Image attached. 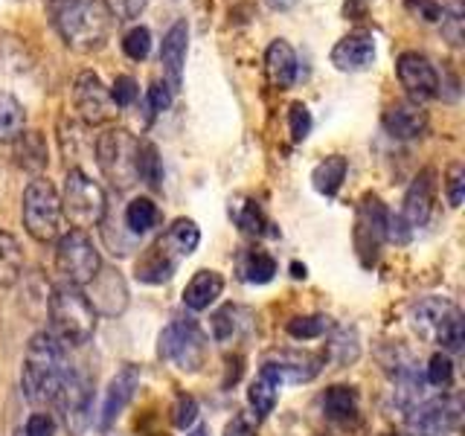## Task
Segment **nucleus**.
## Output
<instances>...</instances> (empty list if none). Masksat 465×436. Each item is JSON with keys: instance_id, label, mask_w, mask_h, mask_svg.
<instances>
[{"instance_id": "1", "label": "nucleus", "mask_w": 465, "mask_h": 436, "mask_svg": "<svg viewBox=\"0 0 465 436\" xmlns=\"http://www.w3.org/2000/svg\"><path fill=\"white\" fill-rule=\"evenodd\" d=\"M55 33L70 50L99 53L111 35V15L99 0H44Z\"/></svg>"}, {"instance_id": "2", "label": "nucleus", "mask_w": 465, "mask_h": 436, "mask_svg": "<svg viewBox=\"0 0 465 436\" xmlns=\"http://www.w3.org/2000/svg\"><path fill=\"white\" fill-rule=\"evenodd\" d=\"M64 372H67L64 346L58 343L50 332L33 334V341L26 346L24 370H21L24 396L33 404H53L55 390L62 384Z\"/></svg>"}, {"instance_id": "3", "label": "nucleus", "mask_w": 465, "mask_h": 436, "mask_svg": "<svg viewBox=\"0 0 465 436\" xmlns=\"http://www.w3.org/2000/svg\"><path fill=\"white\" fill-rule=\"evenodd\" d=\"M53 338L62 346H84L96 332V312L79 285H58L50 297Z\"/></svg>"}, {"instance_id": "4", "label": "nucleus", "mask_w": 465, "mask_h": 436, "mask_svg": "<svg viewBox=\"0 0 465 436\" xmlns=\"http://www.w3.org/2000/svg\"><path fill=\"white\" fill-rule=\"evenodd\" d=\"M137 154H140V140L125 128L102 131L94 143L96 164L114 189H131L137 183Z\"/></svg>"}, {"instance_id": "5", "label": "nucleus", "mask_w": 465, "mask_h": 436, "mask_svg": "<svg viewBox=\"0 0 465 436\" xmlns=\"http://www.w3.org/2000/svg\"><path fill=\"white\" fill-rule=\"evenodd\" d=\"M413 326L433 343L442 346V352H460L465 343V323L460 305L445 297H425L413 305Z\"/></svg>"}, {"instance_id": "6", "label": "nucleus", "mask_w": 465, "mask_h": 436, "mask_svg": "<svg viewBox=\"0 0 465 436\" xmlns=\"http://www.w3.org/2000/svg\"><path fill=\"white\" fill-rule=\"evenodd\" d=\"M24 227L35 242L47 244L62 236V198H58L55 186L44 178H35L24 189Z\"/></svg>"}, {"instance_id": "7", "label": "nucleus", "mask_w": 465, "mask_h": 436, "mask_svg": "<svg viewBox=\"0 0 465 436\" xmlns=\"http://www.w3.org/2000/svg\"><path fill=\"white\" fill-rule=\"evenodd\" d=\"M58 198H62V215L70 218L73 230L96 227L102 224V218L108 213V201H105V193H102V186L82 169L67 172L64 193Z\"/></svg>"}, {"instance_id": "8", "label": "nucleus", "mask_w": 465, "mask_h": 436, "mask_svg": "<svg viewBox=\"0 0 465 436\" xmlns=\"http://www.w3.org/2000/svg\"><path fill=\"white\" fill-rule=\"evenodd\" d=\"M207 334L201 332L195 320H172L160 332L157 352L163 361L174 363L181 372H198L207 361Z\"/></svg>"}, {"instance_id": "9", "label": "nucleus", "mask_w": 465, "mask_h": 436, "mask_svg": "<svg viewBox=\"0 0 465 436\" xmlns=\"http://www.w3.org/2000/svg\"><path fill=\"white\" fill-rule=\"evenodd\" d=\"M55 268L70 285H87L99 273L102 259L94 239L84 230H70L58 236L55 244Z\"/></svg>"}, {"instance_id": "10", "label": "nucleus", "mask_w": 465, "mask_h": 436, "mask_svg": "<svg viewBox=\"0 0 465 436\" xmlns=\"http://www.w3.org/2000/svg\"><path fill=\"white\" fill-rule=\"evenodd\" d=\"M55 411L62 413L64 428L70 431V436H82L94 421V387H91V378L79 370H70L64 372L62 384L55 390Z\"/></svg>"}, {"instance_id": "11", "label": "nucleus", "mask_w": 465, "mask_h": 436, "mask_svg": "<svg viewBox=\"0 0 465 436\" xmlns=\"http://www.w3.org/2000/svg\"><path fill=\"white\" fill-rule=\"evenodd\" d=\"M387 215L390 210L375 193H367L361 198L355 213V247L367 268L375 265L378 253H381V244L387 242Z\"/></svg>"}, {"instance_id": "12", "label": "nucleus", "mask_w": 465, "mask_h": 436, "mask_svg": "<svg viewBox=\"0 0 465 436\" xmlns=\"http://www.w3.org/2000/svg\"><path fill=\"white\" fill-rule=\"evenodd\" d=\"M407 425H411L416 436H454L460 428V401L442 396L413 404Z\"/></svg>"}, {"instance_id": "13", "label": "nucleus", "mask_w": 465, "mask_h": 436, "mask_svg": "<svg viewBox=\"0 0 465 436\" xmlns=\"http://www.w3.org/2000/svg\"><path fill=\"white\" fill-rule=\"evenodd\" d=\"M396 73L407 96H411V102H416V105L440 96V70L433 67L428 55L401 53L396 62Z\"/></svg>"}, {"instance_id": "14", "label": "nucleus", "mask_w": 465, "mask_h": 436, "mask_svg": "<svg viewBox=\"0 0 465 436\" xmlns=\"http://www.w3.org/2000/svg\"><path fill=\"white\" fill-rule=\"evenodd\" d=\"M326 352H300V349H282L271 352L262 361V370L271 372L280 384H305L323 370Z\"/></svg>"}, {"instance_id": "15", "label": "nucleus", "mask_w": 465, "mask_h": 436, "mask_svg": "<svg viewBox=\"0 0 465 436\" xmlns=\"http://www.w3.org/2000/svg\"><path fill=\"white\" fill-rule=\"evenodd\" d=\"M73 102H76V111L87 125L111 123L114 102H111L108 87L102 84V79L96 76V73H91V70L79 73L76 84H73Z\"/></svg>"}, {"instance_id": "16", "label": "nucleus", "mask_w": 465, "mask_h": 436, "mask_svg": "<svg viewBox=\"0 0 465 436\" xmlns=\"http://www.w3.org/2000/svg\"><path fill=\"white\" fill-rule=\"evenodd\" d=\"M433 201H436V172L433 169H421L413 178V183L407 186L404 207H401L404 224L411 230L425 227L430 222Z\"/></svg>"}, {"instance_id": "17", "label": "nucleus", "mask_w": 465, "mask_h": 436, "mask_svg": "<svg viewBox=\"0 0 465 436\" xmlns=\"http://www.w3.org/2000/svg\"><path fill=\"white\" fill-rule=\"evenodd\" d=\"M137 387H140V370L134 363H125V367L111 378V384L105 390V401H102V416H99L102 431H108L114 421L123 416L131 399L137 396Z\"/></svg>"}, {"instance_id": "18", "label": "nucleus", "mask_w": 465, "mask_h": 436, "mask_svg": "<svg viewBox=\"0 0 465 436\" xmlns=\"http://www.w3.org/2000/svg\"><path fill=\"white\" fill-rule=\"evenodd\" d=\"M186 47H189V26L186 21H174L166 29L163 44H160V64H163V76H166V84L172 87V94L178 91L183 82Z\"/></svg>"}, {"instance_id": "19", "label": "nucleus", "mask_w": 465, "mask_h": 436, "mask_svg": "<svg viewBox=\"0 0 465 436\" xmlns=\"http://www.w3.org/2000/svg\"><path fill=\"white\" fill-rule=\"evenodd\" d=\"M87 300H91L94 305V312L96 314H120L125 312V305H128V288L123 282V276L116 273V271H102L94 276L91 282H87Z\"/></svg>"}, {"instance_id": "20", "label": "nucleus", "mask_w": 465, "mask_h": 436, "mask_svg": "<svg viewBox=\"0 0 465 436\" xmlns=\"http://www.w3.org/2000/svg\"><path fill=\"white\" fill-rule=\"evenodd\" d=\"M375 62V38L370 33H349L331 50V64L341 73H361Z\"/></svg>"}, {"instance_id": "21", "label": "nucleus", "mask_w": 465, "mask_h": 436, "mask_svg": "<svg viewBox=\"0 0 465 436\" xmlns=\"http://www.w3.org/2000/svg\"><path fill=\"white\" fill-rule=\"evenodd\" d=\"M381 123L390 137L416 140L428 131V114L421 111V105H416V102H396V105H390L384 111Z\"/></svg>"}, {"instance_id": "22", "label": "nucleus", "mask_w": 465, "mask_h": 436, "mask_svg": "<svg viewBox=\"0 0 465 436\" xmlns=\"http://www.w3.org/2000/svg\"><path fill=\"white\" fill-rule=\"evenodd\" d=\"M265 73L276 91H288V87L297 82L300 64H297V53L288 41L282 38L271 41V47L265 53Z\"/></svg>"}, {"instance_id": "23", "label": "nucleus", "mask_w": 465, "mask_h": 436, "mask_svg": "<svg viewBox=\"0 0 465 436\" xmlns=\"http://www.w3.org/2000/svg\"><path fill=\"white\" fill-rule=\"evenodd\" d=\"M320 407H323L326 419L334 421V425H355L358 416H361L358 390L355 387H346V384L329 387L323 396H320Z\"/></svg>"}, {"instance_id": "24", "label": "nucleus", "mask_w": 465, "mask_h": 436, "mask_svg": "<svg viewBox=\"0 0 465 436\" xmlns=\"http://www.w3.org/2000/svg\"><path fill=\"white\" fill-rule=\"evenodd\" d=\"M224 276L218 271H198L183 288V305L189 312H207L210 305L222 297Z\"/></svg>"}, {"instance_id": "25", "label": "nucleus", "mask_w": 465, "mask_h": 436, "mask_svg": "<svg viewBox=\"0 0 465 436\" xmlns=\"http://www.w3.org/2000/svg\"><path fill=\"white\" fill-rule=\"evenodd\" d=\"M181 262L174 259L163 244L154 242L149 251L143 253V259L137 262V280L145 282V285H160L174 276V271H178Z\"/></svg>"}, {"instance_id": "26", "label": "nucleus", "mask_w": 465, "mask_h": 436, "mask_svg": "<svg viewBox=\"0 0 465 436\" xmlns=\"http://www.w3.org/2000/svg\"><path fill=\"white\" fill-rule=\"evenodd\" d=\"M157 242L163 244L166 251L181 262V259H186L198 247L201 230H198V224L193 222V218H178V222H172V227Z\"/></svg>"}, {"instance_id": "27", "label": "nucleus", "mask_w": 465, "mask_h": 436, "mask_svg": "<svg viewBox=\"0 0 465 436\" xmlns=\"http://www.w3.org/2000/svg\"><path fill=\"white\" fill-rule=\"evenodd\" d=\"M280 387H282V384L276 382V378H273L271 372L259 370L256 382L251 384V390H247V404H251V411H253L256 419L273 413L276 399H280Z\"/></svg>"}, {"instance_id": "28", "label": "nucleus", "mask_w": 465, "mask_h": 436, "mask_svg": "<svg viewBox=\"0 0 465 436\" xmlns=\"http://www.w3.org/2000/svg\"><path fill=\"white\" fill-rule=\"evenodd\" d=\"M24 273V251L12 233L0 230V288H12Z\"/></svg>"}, {"instance_id": "29", "label": "nucleus", "mask_w": 465, "mask_h": 436, "mask_svg": "<svg viewBox=\"0 0 465 436\" xmlns=\"http://www.w3.org/2000/svg\"><path fill=\"white\" fill-rule=\"evenodd\" d=\"M346 169H349V164H346V157H341V154H331L326 160H320V164L314 166V172H312L314 189L320 195H338V189L346 181Z\"/></svg>"}, {"instance_id": "30", "label": "nucleus", "mask_w": 465, "mask_h": 436, "mask_svg": "<svg viewBox=\"0 0 465 436\" xmlns=\"http://www.w3.org/2000/svg\"><path fill=\"white\" fill-rule=\"evenodd\" d=\"M26 131V111L12 94L0 91V143H15Z\"/></svg>"}, {"instance_id": "31", "label": "nucleus", "mask_w": 465, "mask_h": 436, "mask_svg": "<svg viewBox=\"0 0 465 436\" xmlns=\"http://www.w3.org/2000/svg\"><path fill=\"white\" fill-rule=\"evenodd\" d=\"M157 222H160V213L152 198H134L125 207V227L131 236H145L152 227H157Z\"/></svg>"}, {"instance_id": "32", "label": "nucleus", "mask_w": 465, "mask_h": 436, "mask_svg": "<svg viewBox=\"0 0 465 436\" xmlns=\"http://www.w3.org/2000/svg\"><path fill=\"white\" fill-rule=\"evenodd\" d=\"M230 215L236 218V224L244 233H251V236H262L265 227H268V218H265V213L259 210L256 201H236V203H230Z\"/></svg>"}, {"instance_id": "33", "label": "nucleus", "mask_w": 465, "mask_h": 436, "mask_svg": "<svg viewBox=\"0 0 465 436\" xmlns=\"http://www.w3.org/2000/svg\"><path fill=\"white\" fill-rule=\"evenodd\" d=\"M15 143L21 145V149H18L21 166L33 169V172H38V169L47 166V145H44V140H41L38 131H24V134H21L18 140H15Z\"/></svg>"}, {"instance_id": "34", "label": "nucleus", "mask_w": 465, "mask_h": 436, "mask_svg": "<svg viewBox=\"0 0 465 436\" xmlns=\"http://www.w3.org/2000/svg\"><path fill=\"white\" fill-rule=\"evenodd\" d=\"M137 181H143L145 186L157 189L160 181H163V166H160V154L152 143L140 140V154H137Z\"/></svg>"}, {"instance_id": "35", "label": "nucleus", "mask_w": 465, "mask_h": 436, "mask_svg": "<svg viewBox=\"0 0 465 436\" xmlns=\"http://www.w3.org/2000/svg\"><path fill=\"white\" fill-rule=\"evenodd\" d=\"M242 273H244V280L247 282H253V285H265L273 280V273H276V262L271 253L265 251H251L244 256V265H242Z\"/></svg>"}, {"instance_id": "36", "label": "nucleus", "mask_w": 465, "mask_h": 436, "mask_svg": "<svg viewBox=\"0 0 465 436\" xmlns=\"http://www.w3.org/2000/svg\"><path fill=\"white\" fill-rule=\"evenodd\" d=\"M242 309L239 305H232V302H227V305H222L215 314H213V320H210V326H213V338L215 341H230V338H236L239 334V329H242Z\"/></svg>"}, {"instance_id": "37", "label": "nucleus", "mask_w": 465, "mask_h": 436, "mask_svg": "<svg viewBox=\"0 0 465 436\" xmlns=\"http://www.w3.org/2000/svg\"><path fill=\"white\" fill-rule=\"evenodd\" d=\"M329 317L323 314H309V317H294L288 320V334L294 341H314V338H323V334L329 332Z\"/></svg>"}, {"instance_id": "38", "label": "nucleus", "mask_w": 465, "mask_h": 436, "mask_svg": "<svg viewBox=\"0 0 465 436\" xmlns=\"http://www.w3.org/2000/svg\"><path fill=\"white\" fill-rule=\"evenodd\" d=\"M123 50H125V55L131 58V62H143V58L149 55V50H152V33L145 26L128 29L125 38H123Z\"/></svg>"}, {"instance_id": "39", "label": "nucleus", "mask_w": 465, "mask_h": 436, "mask_svg": "<svg viewBox=\"0 0 465 436\" xmlns=\"http://www.w3.org/2000/svg\"><path fill=\"white\" fill-rule=\"evenodd\" d=\"M425 382L433 384V387H448L454 382V361H450L448 352H436L430 361H428V375Z\"/></svg>"}, {"instance_id": "40", "label": "nucleus", "mask_w": 465, "mask_h": 436, "mask_svg": "<svg viewBox=\"0 0 465 436\" xmlns=\"http://www.w3.org/2000/svg\"><path fill=\"white\" fill-rule=\"evenodd\" d=\"M312 111L302 105V102H294V105L288 108V131H291V140L294 143H302L305 137L312 134Z\"/></svg>"}, {"instance_id": "41", "label": "nucleus", "mask_w": 465, "mask_h": 436, "mask_svg": "<svg viewBox=\"0 0 465 436\" xmlns=\"http://www.w3.org/2000/svg\"><path fill=\"white\" fill-rule=\"evenodd\" d=\"M105 4V12L116 21H134L145 12V6L152 4V0H102Z\"/></svg>"}, {"instance_id": "42", "label": "nucleus", "mask_w": 465, "mask_h": 436, "mask_svg": "<svg viewBox=\"0 0 465 436\" xmlns=\"http://www.w3.org/2000/svg\"><path fill=\"white\" fill-rule=\"evenodd\" d=\"M329 355L338 358V363H352L358 358V338H355V332H346V329L338 332V338L329 343L326 358Z\"/></svg>"}, {"instance_id": "43", "label": "nucleus", "mask_w": 465, "mask_h": 436, "mask_svg": "<svg viewBox=\"0 0 465 436\" xmlns=\"http://www.w3.org/2000/svg\"><path fill=\"white\" fill-rule=\"evenodd\" d=\"M108 94H111V102L116 108H128V105H134V102H137L140 87L131 76H116V82L111 84Z\"/></svg>"}, {"instance_id": "44", "label": "nucleus", "mask_w": 465, "mask_h": 436, "mask_svg": "<svg viewBox=\"0 0 465 436\" xmlns=\"http://www.w3.org/2000/svg\"><path fill=\"white\" fill-rule=\"evenodd\" d=\"M445 193H448V203H450V207H460L462 198H465V169H462V164H450L448 166Z\"/></svg>"}, {"instance_id": "45", "label": "nucleus", "mask_w": 465, "mask_h": 436, "mask_svg": "<svg viewBox=\"0 0 465 436\" xmlns=\"http://www.w3.org/2000/svg\"><path fill=\"white\" fill-rule=\"evenodd\" d=\"M172 421H174V428H181V431L193 428L195 421H198V401L193 396H181L178 401H174Z\"/></svg>"}, {"instance_id": "46", "label": "nucleus", "mask_w": 465, "mask_h": 436, "mask_svg": "<svg viewBox=\"0 0 465 436\" xmlns=\"http://www.w3.org/2000/svg\"><path fill=\"white\" fill-rule=\"evenodd\" d=\"M407 12L413 15L419 21H428V24H440L442 21V6L436 4V0H404Z\"/></svg>"}, {"instance_id": "47", "label": "nucleus", "mask_w": 465, "mask_h": 436, "mask_svg": "<svg viewBox=\"0 0 465 436\" xmlns=\"http://www.w3.org/2000/svg\"><path fill=\"white\" fill-rule=\"evenodd\" d=\"M21 436H55V419L50 413H33Z\"/></svg>"}, {"instance_id": "48", "label": "nucleus", "mask_w": 465, "mask_h": 436, "mask_svg": "<svg viewBox=\"0 0 465 436\" xmlns=\"http://www.w3.org/2000/svg\"><path fill=\"white\" fill-rule=\"evenodd\" d=\"M224 436H256V416L236 413L224 428Z\"/></svg>"}, {"instance_id": "49", "label": "nucleus", "mask_w": 465, "mask_h": 436, "mask_svg": "<svg viewBox=\"0 0 465 436\" xmlns=\"http://www.w3.org/2000/svg\"><path fill=\"white\" fill-rule=\"evenodd\" d=\"M172 105V87L166 82H154L149 87V108L152 114H163Z\"/></svg>"}, {"instance_id": "50", "label": "nucleus", "mask_w": 465, "mask_h": 436, "mask_svg": "<svg viewBox=\"0 0 465 436\" xmlns=\"http://www.w3.org/2000/svg\"><path fill=\"white\" fill-rule=\"evenodd\" d=\"M372 4H375V0H346V4H343V15H346V18L358 21V18H363V15L372 9Z\"/></svg>"}, {"instance_id": "51", "label": "nucleus", "mask_w": 465, "mask_h": 436, "mask_svg": "<svg viewBox=\"0 0 465 436\" xmlns=\"http://www.w3.org/2000/svg\"><path fill=\"white\" fill-rule=\"evenodd\" d=\"M242 358L236 355V358H227V378H224V387H230V384H236L239 378H242Z\"/></svg>"}, {"instance_id": "52", "label": "nucleus", "mask_w": 465, "mask_h": 436, "mask_svg": "<svg viewBox=\"0 0 465 436\" xmlns=\"http://www.w3.org/2000/svg\"><path fill=\"white\" fill-rule=\"evenodd\" d=\"M265 4L273 9V12H288V9H294L300 0H265Z\"/></svg>"}, {"instance_id": "53", "label": "nucleus", "mask_w": 465, "mask_h": 436, "mask_svg": "<svg viewBox=\"0 0 465 436\" xmlns=\"http://www.w3.org/2000/svg\"><path fill=\"white\" fill-rule=\"evenodd\" d=\"M291 271H294L297 280H305V265H297V262H294V265H291Z\"/></svg>"}, {"instance_id": "54", "label": "nucleus", "mask_w": 465, "mask_h": 436, "mask_svg": "<svg viewBox=\"0 0 465 436\" xmlns=\"http://www.w3.org/2000/svg\"><path fill=\"white\" fill-rule=\"evenodd\" d=\"M186 436H210V431L207 428H189Z\"/></svg>"}, {"instance_id": "55", "label": "nucleus", "mask_w": 465, "mask_h": 436, "mask_svg": "<svg viewBox=\"0 0 465 436\" xmlns=\"http://www.w3.org/2000/svg\"><path fill=\"white\" fill-rule=\"evenodd\" d=\"M381 436H399V433H381Z\"/></svg>"}]
</instances>
